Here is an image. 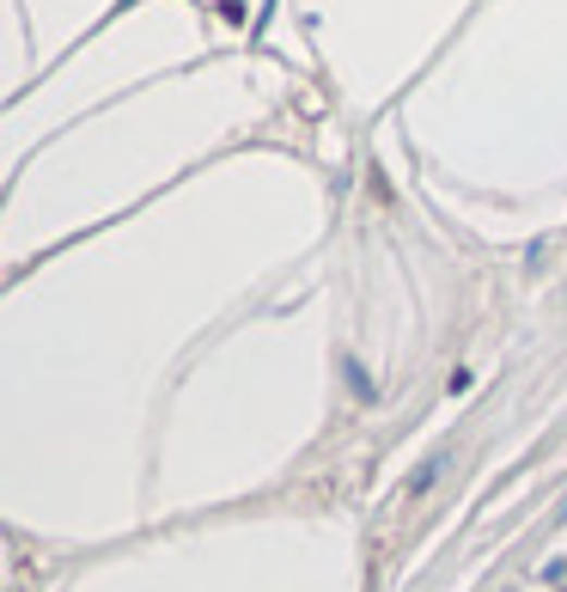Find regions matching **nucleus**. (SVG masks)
Listing matches in <instances>:
<instances>
[{
    "mask_svg": "<svg viewBox=\"0 0 567 592\" xmlns=\"http://www.w3.org/2000/svg\"><path fill=\"white\" fill-rule=\"evenodd\" d=\"M562 592H567V587H562Z\"/></svg>",
    "mask_w": 567,
    "mask_h": 592,
    "instance_id": "3",
    "label": "nucleus"
},
{
    "mask_svg": "<svg viewBox=\"0 0 567 592\" xmlns=\"http://www.w3.org/2000/svg\"><path fill=\"white\" fill-rule=\"evenodd\" d=\"M348 385H354V397H360V404H372V379H367V367H360V360H348Z\"/></svg>",
    "mask_w": 567,
    "mask_h": 592,
    "instance_id": "1",
    "label": "nucleus"
},
{
    "mask_svg": "<svg viewBox=\"0 0 567 592\" xmlns=\"http://www.w3.org/2000/svg\"><path fill=\"white\" fill-rule=\"evenodd\" d=\"M543 580H567V556H555L550 568H543Z\"/></svg>",
    "mask_w": 567,
    "mask_h": 592,
    "instance_id": "2",
    "label": "nucleus"
}]
</instances>
